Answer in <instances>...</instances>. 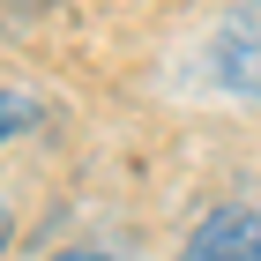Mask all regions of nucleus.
I'll list each match as a JSON object with an SVG mask.
<instances>
[{
  "label": "nucleus",
  "instance_id": "nucleus-1",
  "mask_svg": "<svg viewBox=\"0 0 261 261\" xmlns=\"http://www.w3.org/2000/svg\"><path fill=\"white\" fill-rule=\"evenodd\" d=\"M209 75L231 90V97H261V0L254 8H231L209 38Z\"/></svg>",
  "mask_w": 261,
  "mask_h": 261
},
{
  "label": "nucleus",
  "instance_id": "nucleus-3",
  "mask_svg": "<svg viewBox=\"0 0 261 261\" xmlns=\"http://www.w3.org/2000/svg\"><path fill=\"white\" fill-rule=\"evenodd\" d=\"M30 120H38V105L22 97V90H0V142H8V135H22Z\"/></svg>",
  "mask_w": 261,
  "mask_h": 261
},
{
  "label": "nucleus",
  "instance_id": "nucleus-5",
  "mask_svg": "<svg viewBox=\"0 0 261 261\" xmlns=\"http://www.w3.org/2000/svg\"><path fill=\"white\" fill-rule=\"evenodd\" d=\"M60 261H112V254H60Z\"/></svg>",
  "mask_w": 261,
  "mask_h": 261
},
{
  "label": "nucleus",
  "instance_id": "nucleus-2",
  "mask_svg": "<svg viewBox=\"0 0 261 261\" xmlns=\"http://www.w3.org/2000/svg\"><path fill=\"white\" fill-rule=\"evenodd\" d=\"M179 261H261V209H246V201L209 209L194 224V239H187Z\"/></svg>",
  "mask_w": 261,
  "mask_h": 261
},
{
  "label": "nucleus",
  "instance_id": "nucleus-4",
  "mask_svg": "<svg viewBox=\"0 0 261 261\" xmlns=\"http://www.w3.org/2000/svg\"><path fill=\"white\" fill-rule=\"evenodd\" d=\"M8 231H15V224H8V209H0V254H8Z\"/></svg>",
  "mask_w": 261,
  "mask_h": 261
}]
</instances>
